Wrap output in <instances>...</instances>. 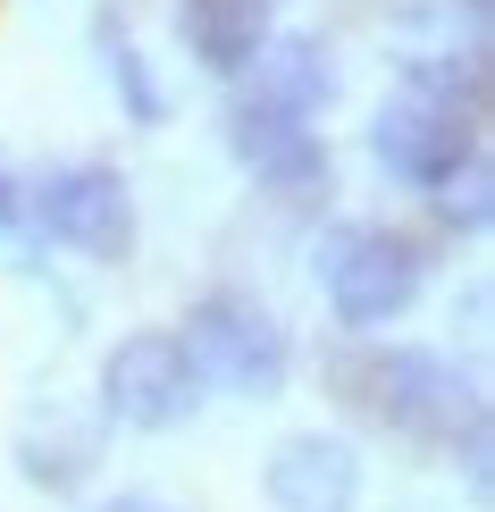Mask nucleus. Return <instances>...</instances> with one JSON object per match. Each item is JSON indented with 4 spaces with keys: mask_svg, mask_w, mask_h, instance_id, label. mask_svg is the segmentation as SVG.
I'll return each instance as SVG.
<instances>
[{
    "mask_svg": "<svg viewBox=\"0 0 495 512\" xmlns=\"http://www.w3.org/2000/svg\"><path fill=\"white\" fill-rule=\"evenodd\" d=\"M336 387L361 420L428 445V454H454L470 487H487V395L470 387L445 353L428 345H353L336 353Z\"/></svg>",
    "mask_w": 495,
    "mask_h": 512,
    "instance_id": "nucleus-1",
    "label": "nucleus"
},
{
    "mask_svg": "<svg viewBox=\"0 0 495 512\" xmlns=\"http://www.w3.org/2000/svg\"><path fill=\"white\" fill-rule=\"evenodd\" d=\"M311 269H319L328 311L353 336H370V328H386V319H403L420 303L428 244L412 236V227H386V219H336L328 236L311 244Z\"/></svg>",
    "mask_w": 495,
    "mask_h": 512,
    "instance_id": "nucleus-2",
    "label": "nucleus"
},
{
    "mask_svg": "<svg viewBox=\"0 0 495 512\" xmlns=\"http://www.w3.org/2000/svg\"><path fill=\"white\" fill-rule=\"evenodd\" d=\"M185 361H193V378L202 387H227V395H277L286 387V370H294V345H286V328H277V311L269 303H252V294H202V303L185 311Z\"/></svg>",
    "mask_w": 495,
    "mask_h": 512,
    "instance_id": "nucleus-3",
    "label": "nucleus"
},
{
    "mask_svg": "<svg viewBox=\"0 0 495 512\" xmlns=\"http://www.w3.org/2000/svg\"><path fill=\"white\" fill-rule=\"evenodd\" d=\"M17 219H26L34 236L84 252V261H126V252H135V194H126V177L101 168V160L42 168L26 194H17Z\"/></svg>",
    "mask_w": 495,
    "mask_h": 512,
    "instance_id": "nucleus-4",
    "label": "nucleus"
},
{
    "mask_svg": "<svg viewBox=\"0 0 495 512\" xmlns=\"http://www.w3.org/2000/svg\"><path fill=\"white\" fill-rule=\"evenodd\" d=\"M202 412V378L168 328H135L101 353V420L118 429H177Z\"/></svg>",
    "mask_w": 495,
    "mask_h": 512,
    "instance_id": "nucleus-5",
    "label": "nucleus"
},
{
    "mask_svg": "<svg viewBox=\"0 0 495 512\" xmlns=\"http://www.w3.org/2000/svg\"><path fill=\"white\" fill-rule=\"evenodd\" d=\"M370 160L386 168V177L437 194L454 168L479 160V118L437 110V101H420V93H395V101L378 110V126H370Z\"/></svg>",
    "mask_w": 495,
    "mask_h": 512,
    "instance_id": "nucleus-6",
    "label": "nucleus"
},
{
    "mask_svg": "<svg viewBox=\"0 0 495 512\" xmlns=\"http://www.w3.org/2000/svg\"><path fill=\"white\" fill-rule=\"evenodd\" d=\"M261 487H269L277 512H353L361 504V454L344 437H319V429L277 437Z\"/></svg>",
    "mask_w": 495,
    "mask_h": 512,
    "instance_id": "nucleus-7",
    "label": "nucleus"
},
{
    "mask_svg": "<svg viewBox=\"0 0 495 512\" xmlns=\"http://www.w3.org/2000/svg\"><path fill=\"white\" fill-rule=\"evenodd\" d=\"M101 429H110L101 412L84 420L59 395L34 403L26 429H17V471H26V487H42V496H76V487L101 471Z\"/></svg>",
    "mask_w": 495,
    "mask_h": 512,
    "instance_id": "nucleus-8",
    "label": "nucleus"
},
{
    "mask_svg": "<svg viewBox=\"0 0 495 512\" xmlns=\"http://www.w3.org/2000/svg\"><path fill=\"white\" fill-rule=\"evenodd\" d=\"M244 93L311 126V118L344 93V76H336V59H328V42H319V34H269L261 59L244 68Z\"/></svg>",
    "mask_w": 495,
    "mask_h": 512,
    "instance_id": "nucleus-9",
    "label": "nucleus"
},
{
    "mask_svg": "<svg viewBox=\"0 0 495 512\" xmlns=\"http://www.w3.org/2000/svg\"><path fill=\"white\" fill-rule=\"evenodd\" d=\"M177 34L210 76H244L269 42V0H177Z\"/></svg>",
    "mask_w": 495,
    "mask_h": 512,
    "instance_id": "nucleus-10",
    "label": "nucleus"
},
{
    "mask_svg": "<svg viewBox=\"0 0 495 512\" xmlns=\"http://www.w3.org/2000/svg\"><path fill=\"white\" fill-rule=\"evenodd\" d=\"M93 51H101V76L118 84L126 118H135V126H160V118H168V101H160L152 68H143V42H135V9H126V0H101V9H93Z\"/></svg>",
    "mask_w": 495,
    "mask_h": 512,
    "instance_id": "nucleus-11",
    "label": "nucleus"
},
{
    "mask_svg": "<svg viewBox=\"0 0 495 512\" xmlns=\"http://www.w3.org/2000/svg\"><path fill=\"white\" fill-rule=\"evenodd\" d=\"M403 93L437 101V110L487 118V42H462V51H420L403 59Z\"/></svg>",
    "mask_w": 495,
    "mask_h": 512,
    "instance_id": "nucleus-12",
    "label": "nucleus"
},
{
    "mask_svg": "<svg viewBox=\"0 0 495 512\" xmlns=\"http://www.w3.org/2000/svg\"><path fill=\"white\" fill-rule=\"evenodd\" d=\"M311 143V126L303 118H286V110H269V101H252V93H235L227 101V152L252 168V177H269L286 152H303Z\"/></svg>",
    "mask_w": 495,
    "mask_h": 512,
    "instance_id": "nucleus-13",
    "label": "nucleus"
},
{
    "mask_svg": "<svg viewBox=\"0 0 495 512\" xmlns=\"http://www.w3.org/2000/svg\"><path fill=\"white\" fill-rule=\"evenodd\" d=\"M261 185H269V202H277V210H294V219H311V210H319V202L336 194V160H328V143L311 135L303 152H286V160H277V168H269Z\"/></svg>",
    "mask_w": 495,
    "mask_h": 512,
    "instance_id": "nucleus-14",
    "label": "nucleus"
},
{
    "mask_svg": "<svg viewBox=\"0 0 495 512\" xmlns=\"http://www.w3.org/2000/svg\"><path fill=\"white\" fill-rule=\"evenodd\" d=\"M428 210H437V227H454V236H479V227L495 219V194H487V152L470 160V168H454V177L428 194Z\"/></svg>",
    "mask_w": 495,
    "mask_h": 512,
    "instance_id": "nucleus-15",
    "label": "nucleus"
},
{
    "mask_svg": "<svg viewBox=\"0 0 495 512\" xmlns=\"http://www.w3.org/2000/svg\"><path fill=\"white\" fill-rule=\"evenodd\" d=\"M17 194H26V185H17V177H9V160H0V227L17 219Z\"/></svg>",
    "mask_w": 495,
    "mask_h": 512,
    "instance_id": "nucleus-16",
    "label": "nucleus"
},
{
    "mask_svg": "<svg viewBox=\"0 0 495 512\" xmlns=\"http://www.w3.org/2000/svg\"><path fill=\"white\" fill-rule=\"evenodd\" d=\"M93 512H168L160 496H110V504H93Z\"/></svg>",
    "mask_w": 495,
    "mask_h": 512,
    "instance_id": "nucleus-17",
    "label": "nucleus"
}]
</instances>
